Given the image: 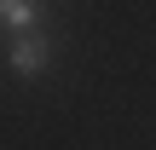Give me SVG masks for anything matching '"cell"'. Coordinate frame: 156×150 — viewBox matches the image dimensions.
<instances>
[{"instance_id": "7a4b0ae2", "label": "cell", "mask_w": 156, "mask_h": 150, "mask_svg": "<svg viewBox=\"0 0 156 150\" xmlns=\"http://www.w3.org/2000/svg\"><path fill=\"white\" fill-rule=\"evenodd\" d=\"M35 17H41V0H0V23H6V29L29 35V29H35Z\"/></svg>"}, {"instance_id": "6da1fadb", "label": "cell", "mask_w": 156, "mask_h": 150, "mask_svg": "<svg viewBox=\"0 0 156 150\" xmlns=\"http://www.w3.org/2000/svg\"><path fill=\"white\" fill-rule=\"evenodd\" d=\"M46 64H52V40H41V35H17L12 40V69L17 75H35Z\"/></svg>"}]
</instances>
